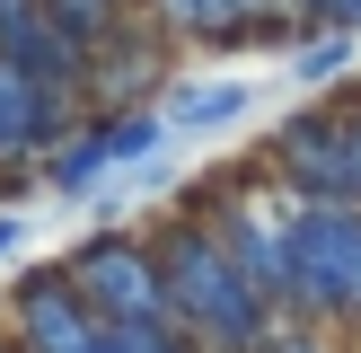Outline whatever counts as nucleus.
I'll list each match as a JSON object with an SVG mask.
<instances>
[{"instance_id": "obj_1", "label": "nucleus", "mask_w": 361, "mask_h": 353, "mask_svg": "<svg viewBox=\"0 0 361 353\" xmlns=\"http://www.w3.org/2000/svg\"><path fill=\"white\" fill-rule=\"evenodd\" d=\"M238 97H247V88H194V97L176 106V124H221V115H229Z\"/></svg>"}, {"instance_id": "obj_2", "label": "nucleus", "mask_w": 361, "mask_h": 353, "mask_svg": "<svg viewBox=\"0 0 361 353\" xmlns=\"http://www.w3.org/2000/svg\"><path fill=\"white\" fill-rule=\"evenodd\" d=\"M9 247H18V221H9V212H0V256H9Z\"/></svg>"}]
</instances>
